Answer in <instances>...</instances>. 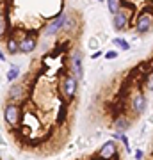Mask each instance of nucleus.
I'll return each mask as SVG.
<instances>
[{"mask_svg":"<svg viewBox=\"0 0 153 160\" xmlns=\"http://www.w3.org/2000/svg\"><path fill=\"white\" fill-rule=\"evenodd\" d=\"M61 87H63V94L66 96V100H68V102H71V100L77 96V92H79V80H77L73 75L69 73V75H66V77L63 78Z\"/></svg>","mask_w":153,"mask_h":160,"instance_id":"nucleus-1","label":"nucleus"},{"mask_svg":"<svg viewBox=\"0 0 153 160\" xmlns=\"http://www.w3.org/2000/svg\"><path fill=\"white\" fill-rule=\"evenodd\" d=\"M153 29V14L150 11H141L135 20V30L139 34H148Z\"/></svg>","mask_w":153,"mask_h":160,"instance_id":"nucleus-2","label":"nucleus"},{"mask_svg":"<svg viewBox=\"0 0 153 160\" xmlns=\"http://www.w3.org/2000/svg\"><path fill=\"white\" fill-rule=\"evenodd\" d=\"M84 55H82V52L80 50H75L69 53V62H71V75H73L77 80H80L84 77Z\"/></svg>","mask_w":153,"mask_h":160,"instance_id":"nucleus-3","label":"nucleus"},{"mask_svg":"<svg viewBox=\"0 0 153 160\" xmlns=\"http://www.w3.org/2000/svg\"><path fill=\"white\" fill-rule=\"evenodd\" d=\"M20 116H22V109L18 103H7L4 109V119L9 126H16L20 123Z\"/></svg>","mask_w":153,"mask_h":160,"instance_id":"nucleus-4","label":"nucleus"},{"mask_svg":"<svg viewBox=\"0 0 153 160\" xmlns=\"http://www.w3.org/2000/svg\"><path fill=\"white\" fill-rule=\"evenodd\" d=\"M130 109L135 116H142L148 109V98L144 92L137 91L134 96H132V102H130Z\"/></svg>","mask_w":153,"mask_h":160,"instance_id":"nucleus-5","label":"nucleus"},{"mask_svg":"<svg viewBox=\"0 0 153 160\" xmlns=\"http://www.w3.org/2000/svg\"><path fill=\"white\" fill-rule=\"evenodd\" d=\"M128 23H130V14H128L126 9L121 7V11L112 16V27H114V30H116V32H125V30L128 29Z\"/></svg>","mask_w":153,"mask_h":160,"instance_id":"nucleus-6","label":"nucleus"},{"mask_svg":"<svg viewBox=\"0 0 153 160\" xmlns=\"http://www.w3.org/2000/svg\"><path fill=\"white\" fill-rule=\"evenodd\" d=\"M98 157L102 160H112L118 157V141H107L105 144H102V148L98 151Z\"/></svg>","mask_w":153,"mask_h":160,"instance_id":"nucleus-7","label":"nucleus"},{"mask_svg":"<svg viewBox=\"0 0 153 160\" xmlns=\"http://www.w3.org/2000/svg\"><path fill=\"white\" fill-rule=\"evenodd\" d=\"M64 20H66V14H64V12L55 14V18H54V20H52V22L45 27V36H55L59 30H63Z\"/></svg>","mask_w":153,"mask_h":160,"instance_id":"nucleus-8","label":"nucleus"},{"mask_svg":"<svg viewBox=\"0 0 153 160\" xmlns=\"http://www.w3.org/2000/svg\"><path fill=\"white\" fill-rule=\"evenodd\" d=\"M38 46V38L34 32H27V36H23L20 39V52L22 53H32Z\"/></svg>","mask_w":153,"mask_h":160,"instance_id":"nucleus-9","label":"nucleus"},{"mask_svg":"<svg viewBox=\"0 0 153 160\" xmlns=\"http://www.w3.org/2000/svg\"><path fill=\"white\" fill-rule=\"evenodd\" d=\"M112 126H114V128H116L118 132H123V133H125L126 130H130V126H132V121L128 119L126 116L119 114V116H116V119H114Z\"/></svg>","mask_w":153,"mask_h":160,"instance_id":"nucleus-10","label":"nucleus"},{"mask_svg":"<svg viewBox=\"0 0 153 160\" xmlns=\"http://www.w3.org/2000/svg\"><path fill=\"white\" fill-rule=\"evenodd\" d=\"M23 96H25V89H23V84H13L9 87V100H14V102H22Z\"/></svg>","mask_w":153,"mask_h":160,"instance_id":"nucleus-11","label":"nucleus"},{"mask_svg":"<svg viewBox=\"0 0 153 160\" xmlns=\"http://www.w3.org/2000/svg\"><path fill=\"white\" fill-rule=\"evenodd\" d=\"M6 46H7L9 55H16L18 52H20V39H16L14 36H9L6 41Z\"/></svg>","mask_w":153,"mask_h":160,"instance_id":"nucleus-12","label":"nucleus"},{"mask_svg":"<svg viewBox=\"0 0 153 160\" xmlns=\"http://www.w3.org/2000/svg\"><path fill=\"white\" fill-rule=\"evenodd\" d=\"M112 137H114V141H121V142H123V146H125V149H126V153H132L130 141H128V137H126V135L123 133V132H118V130H114Z\"/></svg>","mask_w":153,"mask_h":160,"instance_id":"nucleus-13","label":"nucleus"},{"mask_svg":"<svg viewBox=\"0 0 153 160\" xmlns=\"http://www.w3.org/2000/svg\"><path fill=\"white\" fill-rule=\"evenodd\" d=\"M107 7H109V12L110 14H118L121 11V0H107Z\"/></svg>","mask_w":153,"mask_h":160,"instance_id":"nucleus-14","label":"nucleus"},{"mask_svg":"<svg viewBox=\"0 0 153 160\" xmlns=\"http://www.w3.org/2000/svg\"><path fill=\"white\" fill-rule=\"evenodd\" d=\"M112 43L116 45V48H119L121 52H126V50H130V43L126 39H123V38H114Z\"/></svg>","mask_w":153,"mask_h":160,"instance_id":"nucleus-15","label":"nucleus"},{"mask_svg":"<svg viewBox=\"0 0 153 160\" xmlns=\"http://www.w3.org/2000/svg\"><path fill=\"white\" fill-rule=\"evenodd\" d=\"M68 118V109H66V103H61V107H59V112H57V123L59 125H63L64 121Z\"/></svg>","mask_w":153,"mask_h":160,"instance_id":"nucleus-16","label":"nucleus"},{"mask_svg":"<svg viewBox=\"0 0 153 160\" xmlns=\"http://www.w3.org/2000/svg\"><path fill=\"white\" fill-rule=\"evenodd\" d=\"M7 34V16L4 12H0V38Z\"/></svg>","mask_w":153,"mask_h":160,"instance_id":"nucleus-17","label":"nucleus"},{"mask_svg":"<svg viewBox=\"0 0 153 160\" xmlns=\"http://www.w3.org/2000/svg\"><path fill=\"white\" fill-rule=\"evenodd\" d=\"M73 29H75V20H73V16H66L63 30H64V32H71Z\"/></svg>","mask_w":153,"mask_h":160,"instance_id":"nucleus-18","label":"nucleus"},{"mask_svg":"<svg viewBox=\"0 0 153 160\" xmlns=\"http://www.w3.org/2000/svg\"><path fill=\"white\" fill-rule=\"evenodd\" d=\"M18 77H20V69H18L16 66H11V69L7 71V80H9V82H14Z\"/></svg>","mask_w":153,"mask_h":160,"instance_id":"nucleus-19","label":"nucleus"},{"mask_svg":"<svg viewBox=\"0 0 153 160\" xmlns=\"http://www.w3.org/2000/svg\"><path fill=\"white\" fill-rule=\"evenodd\" d=\"M118 50H109V52H105V55L103 57L107 59V61H114V59H118Z\"/></svg>","mask_w":153,"mask_h":160,"instance_id":"nucleus-20","label":"nucleus"},{"mask_svg":"<svg viewBox=\"0 0 153 160\" xmlns=\"http://www.w3.org/2000/svg\"><path fill=\"white\" fill-rule=\"evenodd\" d=\"M144 86H146V89L150 92H153V71L146 77V84H144Z\"/></svg>","mask_w":153,"mask_h":160,"instance_id":"nucleus-21","label":"nucleus"},{"mask_svg":"<svg viewBox=\"0 0 153 160\" xmlns=\"http://www.w3.org/2000/svg\"><path fill=\"white\" fill-rule=\"evenodd\" d=\"M144 158V153H142V149H135V160H142Z\"/></svg>","mask_w":153,"mask_h":160,"instance_id":"nucleus-22","label":"nucleus"},{"mask_svg":"<svg viewBox=\"0 0 153 160\" xmlns=\"http://www.w3.org/2000/svg\"><path fill=\"white\" fill-rule=\"evenodd\" d=\"M102 55H103V53H102L100 50H98V52H94V53L91 55V59H98V57H102Z\"/></svg>","mask_w":153,"mask_h":160,"instance_id":"nucleus-23","label":"nucleus"},{"mask_svg":"<svg viewBox=\"0 0 153 160\" xmlns=\"http://www.w3.org/2000/svg\"><path fill=\"white\" fill-rule=\"evenodd\" d=\"M0 61H2V62H6L7 59H6V55H4V52L0 50Z\"/></svg>","mask_w":153,"mask_h":160,"instance_id":"nucleus-24","label":"nucleus"},{"mask_svg":"<svg viewBox=\"0 0 153 160\" xmlns=\"http://www.w3.org/2000/svg\"><path fill=\"white\" fill-rule=\"evenodd\" d=\"M100 2H102V0H100Z\"/></svg>","mask_w":153,"mask_h":160,"instance_id":"nucleus-25","label":"nucleus"},{"mask_svg":"<svg viewBox=\"0 0 153 160\" xmlns=\"http://www.w3.org/2000/svg\"><path fill=\"white\" fill-rule=\"evenodd\" d=\"M0 160H2V158H0Z\"/></svg>","mask_w":153,"mask_h":160,"instance_id":"nucleus-26","label":"nucleus"}]
</instances>
